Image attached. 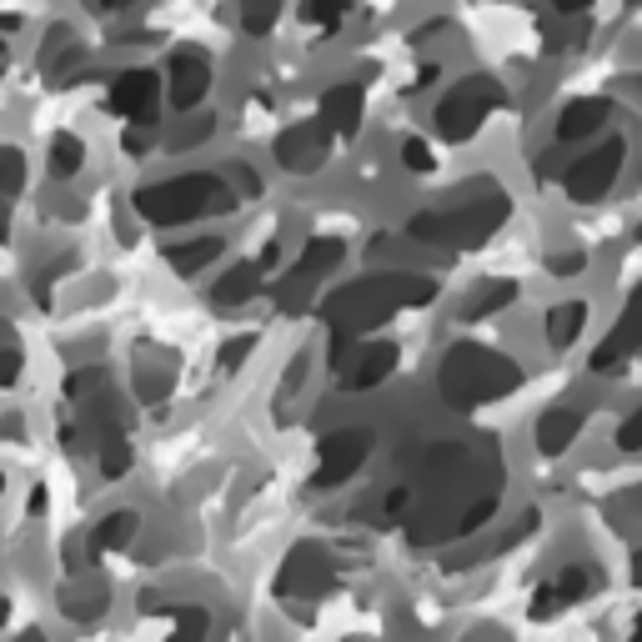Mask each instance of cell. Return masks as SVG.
<instances>
[{"label": "cell", "mask_w": 642, "mask_h": 642, "mask_svg": "<svg viewBox=\"0 0 642 642\" xmlns=\"http://www.w3.org/2000/svg\"><path fill=\"white\" fill-rule=\"evenodd\" d=\"M216 206H226V186L216 176H181V181H161L136 196V211L151 221H191Z\"/></svg>", "instance_id": "1"}, {"label": "cell", "mask_w": 642, "mask_h": 642, "mask_svg": "<svg viewBox=\"0 0 642 642\" xmlns=\"http://www.w3.org/2000/svg\"><path fill=\"white\" fill-rule=\"evenodd\" d=\"M512 367L502 362V357H492V352H482V347H462V352H452V362H447V392L457 397V402H482V397H497L512 377H507Z\"/></svg>", "instance_id": "2"}, {"label": "cell", "mask_w": 642, "mask_h": 642, "mask_svg": "<svg viewBox=\"0 0 642 642\" xmlns=\"http://www.w3.org/2000/svg\"><path fill=\"white\" fill-rule=\"evenodd\" d=\"M497 101H502V91L477 76V81H467V86H457V91L442 96V106H437V131L452 136V141H462V136H472V131L487 121V111H492Z\"/></svg>", "instance_id": "3"}, {"label": "cell", "mask_w": 642, "mask_h": 642, "mask_svg": "<svg viewBox=\"0 0 642 642\" xmlns=\"http://www.w3.org/2000/svg\"><path fill=\"white\" fill-rule=\"evenodd\" d=\"M156 91H161V81L151 71H126L111 86V111H121L131 121H151L156 116Z\"/></svg>", "instance_id": "4"}, {"label": "cell", "mask_w": 642, "mask_h": 642, "mask_svg": "<svg viewBox=\"0 0 642 642\" xmlns=\"http://www.w3.org/2000/svg\"><path fill=\"white\" fill-rule=\"evenodd\" d=\"M367 447H372L367 432H342V437H332V442H321V462H327V467L316 472V487H332V482L352 477L357 462L367 457Z\"/></svg>", "instance_id": "5"}, {"label": "cell", "mask_w": 642, "mask_h": 642, "mask_svg": "<svg viewBox=\"0 0 642 642\" xmlns=\"http://www.w3.org/2000/svg\"><path fill=\"white\" fill-rule=\"evenodd\" d=\"M206 91H211V66H206V56H201V51H181V56L171 61V106H176V111H191Z\"/></svg>", "instance_id": "6"}, {"label": "cell", "mask_w": 642, "mask_h": 642, "mask_svg": "<svg viewBox=\"0 0 642 642\" xmlns=\"http://www.w3.org/2000/svg\"><path fill=\"white\" fill-rule=\"evenodd\" d=\"M622 166V141H602L592 156H582L577 166H572V191L577 196H602L607 186H612V171Z\"/></svg>", "instance_id": "7"}, {"label": "cell", "mask_w": 642, "mask_h": 642, "mask_svg": "<svg viewBox=\"0 0 642 642\" xmlns=\"http://www.w3.org/2000/svg\"><path fill=\"white\" fill-rule=\"evenodd\" d=\"M276 156H281L286 166H316L321 156H327V131H321V126H296V131L281 136Z\"/></svg>", "instance_id": "8"}, {"label": "cell", "mask_w": 642, "mask_h": 642, "mask_svg": "<svg viewBox=\"0 0 642 642\" xmlns=\"http://www.w3.org/2000/svg\"><path fill=\"white\" fill-rule=\"evenodd\" d=\"M321 116H327V131H357V121H362V91L357 86H337V91H327V101H321Z\"/></svg>", "instance_id": "9"}, {"label": "cell", "mask_w": 642, "mask_h": 642, "mask_svg": "<svg viewBox=\"0 0 642 642\" xmlns=\"http://www.w3.org/2000/svg\"><path fill=\"white\" fill-rule=\"evenodd\" d=\"M637 342H642V291L632 296V306H627V316L617 321V332H612V342H607V347H602V352L592 357V367H607L612 357H622V352H632Z\"/></svg>", "instance_id": "10"}, {"label": "cell", "mask_w": 642, "mask_h": 642, "mask_svg": "<svg viewBox=\"0 0 642 642\" xmlns=\"http://www.w3.org/2000/svg\"><path fill=\"white\" fill-rule=\"evenodd\" d=\"M607 121V101H572L567 111H562V121H557V136L562 141H577V136H592L597 126Z\"/></svg>", "instance_id": "11"}, {"label": "cell", "mask_w": 642, "mask_h": 642, "mask_svg": "<svg viewBox=\"0 0 642 642\" xmlns=\"http://www.w3.org/2000/svg\"><path fill=\"white\" fill-rule=\"evenodd\" d=\"M347 367H352V382L367 387V382H377L392 367V347H352L347 352Z\"/></svg>", "instance_id": "12"}, {"label": "cell", "mask_w": 642, "mask_h": 642, "mask_svg": "<svg viewBox=\"0 0 642 642\" xmlns=\"http://www.w3.org/2000/svg\"><path fill=\"white\" fill-rule=\"evenodd\" d=\"M251 291H256V266H231V271L216 281V301H226V306L246 301Z\"/></svg>", "instance_id": "13"}, {"label": "cell", "mask_w": 642, "mask_h": 642, "mask_svg": "<svg viewBox=\"0 0 642 642\" xmlns=\"http://www.w3.org/2000/svg\"><path fill=\"white\" fill-rule=\"evenodd\" d=\"M582 427V417L577 412H557V417H547L542 427H537V442H542V452H562L567 447V437Z\"/></svg>", "instance_id": "14"}, {"label": "cell", "mask_w": 642, "mask_h": 642, "mask_svg": "<svg viewBox=\"0 0 642 642\" xmlns=\"http://www.w3.org/2000/svg\"><path fill=\"white\" fill-rule=\"evenodd\" d=\"M276 16H281V0H241V26L251 36H266L276 26Z\"/></svg>", "instance_id": "15"}, {"label": "cell", "mask_w": 642, "mask_h": 642, "mask_svg": "<svg viewBox=\"0 0 642 642\" xmlns=\"http://www.w3.org/2000/svg\"><path fill=\"white\" fill-rule=\"evenodd\" d=\"M347 11H352V0H301V21H311V26H332Z\"/></svg>", "instance_id": "16"}, {"label": "cell", "mask_w": 642, "mask_h": 642, "mask_svg": "<svg viewBox=\"0 0 642 642\" xmlns=\"http://www.w3.org/2000/svg\"><path fill=\"white\" fill-rule=\"evenodd\" d=\"M51 166H56V176H76V166H81V141H76V136H61V141L51 146Z\"/></svg>", "instance_id": "17"}, {"label": "cell", "mask_w": 642, "mask_h": 642, "mask_svg": "<svg viewBox=\"0 0 642 642\" xmlns=\"http://www.w3.org/2000/svg\"><path fill=\"white\" fill-rule=\"evenodd\" d=\"M572 327H582V306H557L552 311V342H572Z\"/></svg>", "instance_id": "18"}, {"label": "cell", "mask_w": 642, "mask_h": 642, "mask_svg": "<svg viewBox=\"0 0 642 642\" xmlns=\"http://www.w3.org/2000/svg\"><path fill=\"white\" fill-rule=\"evenodd\" d=\"M126 527H136V517L131 512H121V517H111L101 532H96V547H116V542H126Z\"/></svg>", "instance_id": "19"}, {"label": "cell", "mask_w": 642, "mask_h": 642, "mask_svg": "<svg viewBox=\"0 0 642 642\" xmlns=\"http://www.w3.org/2000/svg\"><path fill=\"white\" fill-rule=\"evenodd\" d=\"M201 632H206V612L191 607V612L176 622V637H171V642H201Z\"/></svg>", "instance_id": "20"}, {"label": "cell", "mask_w": 642, "mask_h": 642, "mask_svg": "<svg viewBox=\"0 0 642 642\" xmlns=\"http://www.w3.org/2000/svg\"><path fill=\"white\" fill-rule=\"evenodd\" d=\"M211 251H216V241H196V246H186V256H176V266H181V271H191V266H201Z\"/></svg>", "instance_id": "21"}, {"label": "cell", "mask_w": 642, "mask_h": 642, "mask_svg": "<svg viewBox=\"0 0 642 642\" xmlns=\"http://www.w3.org/2000/svg\"><path fill=\"white\" fill-rule=\"evenodd\" d=\"M617 442H622L627 452H632V447H642V412H637V417H632V422L617 432Z\"/></svg>", "instance_id": "22"}, {"label": "cell", "mask_w": 642, "mask_h": 642, "mask_svg": "<svg viewBox=\"0 0 642 642\" xmlns=\"http://www.w3.org/2000/svg\"><path fill=\"white\" fill-rule=\"evenodd\" d=\"M587 6H592V0H552V11H557V16H582Z\"/></svg>", "instance_id": "23"}, {"label": "cell", "mask_w": 642, "mask_h": 642, "mask_svg": "<svg viewBox=\"0 0 642 642\" xmlns=\"http://www.w3.org/2000/svg\"><path fill=\"white\" fill-rule=\"evenodd\" d=\"M16 367H21V362H16V357H11V352H0V382H6V377H11V372H16Z\"/></svg>", "instance_id": "24"}, {"label": "cell", "mask_w": 642, "mask_h": 642, "mask_svg": "<svg viewBox=\"0 0 642 642\" xmlns=\"http://www.w3.org/2000/svg\"><path fill=\"white\" fill-rule=\"evenodd\" d=\"M96 11H121V6H131V0H91Z\"/></svg>", "instance_id": "25"}, {"label": "cell", "mask_w": 642, "mask_h": 642, "mask_svg": "<svg viewBox=\"0 0 642 642\" xmlns=\"http://www.w3.org/2000/svg\"><path fill=\"white\" fill-rule=\"evenodd\" d=\"M637 582H642V557H637Z\"/></svg>", "instance_id": "26"}, {"label": "cell", "mask_w": 642, "mask_h": 642, "mask_svg": "<svg viewBox=\"0 0 642 642\" xmlns=\"http://www.w3.org/2000/svg\"><path fill=\"white\" fill-rule=\"evenodd\" d=\"M632 642H642V627H637V637H632Z\"/></svg>", "instance_id": "27"}]
</instances>
